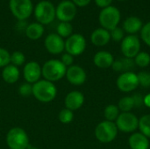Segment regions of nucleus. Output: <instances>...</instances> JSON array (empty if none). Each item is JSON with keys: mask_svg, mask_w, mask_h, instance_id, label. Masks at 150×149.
Instances as JSON below:
<instances>
[{"mask_svg": "<svg viewBox=\"0 0 150 149\" xmlns=\"http://www.w3.org/2000/svg\"><path fill=\"white\" fill-rule=\"evenodd\" d=\"M57 95V88L54 83L40 79L33 84V96L41 103L52 102Z\"/></svg>", "mask_w": 150, "mask_h": 149, "instance_id": "obj_1", "label": "nucleus"}, {"mask_svg": "<svg viewBox=\"0 0 150 149\" xmlns=\"http://www.w3.org/2000/svg\"><path fill=\"white\" fill-rule=\"evenodd\" d=\"M41 68L43 79L52 83L62 80L65 76L67 71V68L62 64V62L56 59L47 61Z\"/></svg>", "mask_w": 150, "mask_h": 149, "instance_id": "obj_2", "label": "nucleus"}, {"mask_svg": "<svg viewBox=\"0 0 150 149\" xmlns=\"http://www.w3.org/2000/svg\"><path fill=\"white\" fill-rule=\"evenodd\" d=\"M120 18L121 14L120 10L113 5L102 9L98 15V21L100 25L102 28L109 32L118 26L120 22Z\"/></svg>", "mask_w": 150, "mask_h": 149, "instance_id": "obj_3", "label": "nucleus"}, {"mask_svg": "<svg viewBox=\"0 0 150 149\" xmlns=\"http://www.w3.org/2000/svg\"><path fill=\"white\" fill-rule=\"evenodd\" d=\"M5 141L10 149H25L30 145L27 133L18 126L12 127L9 130Z\"/></svg>", "mask_w": 150, "mask_h": 149, "instance_id": "obj_4", "label": "nucleus"}, {"mask_svg": "<svg viewBox=\"0 0 150 149\" xmlns=\"http://www.w3.org/2000/svg\"><path fill=\"white\" fill-rule=\"evenodd\" d=\"M118 131L115 122L104 120L96 126L95 137L101 143H110L116 139Z\"/></svg>", "mask_w": 150, "mask_h": 149, "instance_id": "obj_5", "label": "nucleus"}, {"mask_svg": "<svg viewBox=\"0 0 150 149\" xmlns=\"http://www.w3.org/2000/svg\"><path fill=\"white\" fill-rule=\"evenodd\" d=\"M34 16L38 23L41 25H48L53 22L56 17L55 7L49 1H40L35 6Z\"/></svg>", "mask_w": 150, "mask_h": 149, "instance_id": "obj_6", "label": "nucleus"}, {"mask_svg": "<svg viewBox=\"0 0 150 149\" xmlns=\"http://www.w3.org/2000/svg\"><path fill=\"white\" fill-rule=\"evenodd\" d=\"M10 10L18 20H25L33 12V6L31 0H10Z\"/></svg>", "mask_w": 150, "mask_h": 149, "instance_id": "obj_7", "label": "nucleus"}, {"mask_svg": "<svg viewBox=\"0 0 150 149\" xmlns=\"http://www.w3.org/2000/svg\"><path fill=\"white\" fill-rule=\"evenodd\" d=\"M118 130L123 133H134L139 126V119L134 113L121 112L115 121Z\"/></svg>", "mask_w": 150, "mask_h": 149, "instance_id": "obj_8", "label": "nucleus"}, {"mask_svg": "<svg viewBox=\"0 0 150 149\" xmlns=\"http://www.w3.org/2000/svg\"><path fill=\"white\" fill-rule=\"evenodd\" d=\"M86 48V40L79 33H73L65 41L66 53L72 56H77L82 54Z\"/></svg>", "mask_w": 150, "mask_h": 149, "instance_id": "obj_9", "label": "nucleus"}, {"mask_svg": "<svg viewBox=\"0 0 150 149\" xmlns=\"http://www.w3.org/2000/svg\"><path fill=\"white\" fill-rule=\"evenodd\" d=\"M120 49L124 57L134 59L141 51V41L136 35H127L120 42Z\"/></svg>", "mask_w": 150, "mask_h": 149, "instance_id": "obj_10", "label": "nucleus"}, {"mask_svg": "<svg viewBox=\"0 0 150 149\" xmlns=\"http://www.w3.org/2000/svg\"><path fill=\"white\" fill-rule=\"evenodd\" d=\"M116 84L118 89L122 92L127 93L134 91L139 86L137 74L133 71L121 73L117 78Z\"/></svg>", "mask_w": 150, "mask_h": 149, "instance_id": "obj_11", "label": "nucleus"}, {"mask_svg": "<svg viewBox=\"0 0 150 149\" xmlns=\"http://www.w3.org/2000/svg\"><path fill=\"white\" fill-rule=\"evenodd\" d=\"M55 14L61 22H70L76 15V6L72 1H62L55 9Z\"/></svg>", "mask_w": 150, "mask_h": 149, "instance_id": "obj_12", "label": "nucleus"}, {"mask_svg": "<svg viewBox=\"0 0 150 149\" xmlns=\"http://www.w3.org/2000/svg\"><path fill=\"white\" fill-rule=\"evenodd\" d=\"M23 76L28 83L33 84L37 83L42 76L41 66L34 61L25 63L23 68Z\"/></svg>", "mask_w": 150, "mask_h": 149, "instance_id": "obj_13", "label": "nucleus"}, {"mask_svg": "<svg viewBox=\"0 0 150 149\" xmlns=\"http://www.w3.org/2000/svg\"><path fill=\"white\" fill-rule=\"evenodd\" d=\"M45 47L51 54H60L65 50V41L57 33H50L45 39Z\"/></svg>", "mask_w": 150, "mask_h": 149, "instance_id": "obj_14", "label": "nucleus"}, {"mask_svg": "<svg viewBox=\"0 0 150 149\" xmlns=\"http://www.w3.org/2000/svg\"><path fill=\"white\" fill-rule=\"evenodd\" d=\"M65 76L69 83L76 86H80L83 84L87 78L85 70L82 67L74 64L67 68Z\"/></svg>", "mask_w": 150, "mask_h": 149, "instance_id": "obj_15", "label": "nucleus"}, {"mask_svg": "<svg viewBox=\"0 0 150 149\" xmlns=\"http://www.w3.org/2000/svg\"><path fill=\"white\" fill-rule=\"evenodd\" d=\"M84 103V96L78 90H73L67 94L64 99L65 108L74 112L80 109Z\"/></svg>", "mask_w": 150, "mask_h": 149, "instance_id": "obj_16", "label": "nucleus"}, {"mask_svg": "<svg viewBox=\"0 0 150 149\" xmlns=\"http://www.w3.org/2000/svg\"><path fill=\"white\" fill-rule=\"evenodd\" d=\"M114 61L113 55L107 51H98L93 57V63L99 68H108L112 66Z\"/></svg>", "mask_w": 150, "mask_h": 149, "instance_id": "obj_17", "label": "nucleus"}, {"mask_svg": "<svg viewBox=\"0 0 150 149\" xmlns=\"http://www.w3.org/2000/svg\"><path fill=\"white\" fill-rule=\"evenodd\" d=\"M143 26L142 19L135 16L127 17L123 22V30L128 35H135L138 32H141Z\"/></svg>", "mask_w": 150, "mask_h": 149, "instance_id": "obj_18", "label": "nucleus"}, {"mask_svg": "<svg viewBox=\"0 0 150 149\" xmlns=\"http://www.w3.org/2000/svg\"><path fill=\"white\" fill-rule=\"evenodd\" d=\"M111 40L110 32L104 28H98L94 30L91 35V41L94 46L104 47L107 45Z\"/></svg>", "mask_w": 150, "mask_h": 149, "instance_id": "obj_19", "label": "nucleus"}, {"mask_svg": "<svg viewBox=\"0 0 150 149\" xmlns=\"http://www.w3.org/2000/svg\"><path fill=\"white\" fill-rule=\"evenodd\" d=\"M128 144L131 149H149V140L142 133H134L128 139Z\"/></svg>", "mask_w": 150, "mask_h": 149, "instance_id": "obj_20", "label": "nucleus"}, {"mask_svg": "<svg viewBox=\"0 0 150 149\" xmlns=\"http://www.w3.org/2000/svg\"><path fill=\"white\" fill-rule=\"evenodd\" d=\"M20 76V71L18 67L9 64L4 67L2 70L3 80L9 84H13L18 82Z\"/></svg>", "mask_w": 150, "mask_h": 149, "instance_id": "obj_21", "label": "nucleus"}, {"mask_svg": "<svg viewBox=\"0 0 150 149\" xmlns=\"http://www.w3.org/2000/svg\"><path fill=\"white\" fill-rule=\"evenodd\" d=\"M25 35L28 39L32 40H36L41 38V36L44 33V27L43 25L36 22V23H32L28 25L25 30Z\"/></svg>", "mask_w": 150, "mask_h": 149, "instance_id": "obj_22", "label": "nucleus"}, {"mask_svg": "<svg viewBox=\"0 0 150 149\" xmlns=\"http://www.w3.org/2000/svg\"><path fill=\"white\" fill-rule=\"evenodd\" d=\"M120 109L118 105H107L105 110H104V116L105 120L111 121V122H115L116 119H118L119 115L120 114Z\"/></svg>", "mask_w": 150, "mask_h": 149, "instance_id": "obj_23", "label": "nucleus"}, {"mask_svg": "<svg viewBox=\"0 0 150 149\" xmlns=\"http://www.w3.org/2000/svg\"><path fill=\"white\" fill-rule=\"evenodd\" d=\"M57 34L63 38H69L73 33V26L70 22H60L56 27Z\"/></svg>", "mask_w": 150, "mask_h": 149, "instance_id": "obj_24", "label": "nucleus"}, {"mask_svg": "<svg viewBox=\"0 0 150 149\" xmlns=\"http://www.w3.org/2000/svg\"><path fill=\"white\" fill-rule=\"evenodd\" d=\"M118 107L121 112H130L134 108V102L132 96L122 97L118 104Z\"/></svg>", "mask_w": 150, "mask_h": 149, "instance_id": "obj_25", "label": "nucleus"}, {"mask_svg": "<svg viewBox=\"0 0 150 149\" xmlns=\"http://www.w3.org/2000/svg\"><path fill=\"white\" fill-rule=\"evenodd\" d=\"M138 128L140 129V133L150 139V114L144 115L139 119Z\"/></svg>", "mask_w": 150, "mask_h": 149, "instance_id": "obj_26", "label": "nucleus"}, {"mask_svg": "<svg viewBox=\"0 0 150 149\" xmlns=\"http://www.w3.org/2000/svg\"><path fill=\"white\" fill-rule=\"evenodd\" d=\"M134 63L140 68H147L150 64V54L147 52H140L134 58Z\"/></svg>", "mask_w": 150, "mask_h": 149, "instance_id": "obj_27", "label": "nucleus"}, {"mask_svg": "<svg viewBox=\"0 0 150 149\" xmlns=\"http://www.w3.org/2000/svg\"><path fill=\"white\" fill-rule=\"evenodd\" d=\"M58 119L62 124H64V125L69 124L74 119V112L67 108H64L60 111L58 114Z\"/></svg>", "mask_w": 150, "mask_h": 149, "instance_id": "obj_28", "label": "nucleus"}, {"mask_svg": "<svg viewBox=\"0 0 150 149\" xmlns=\"http://www.w3.org/2000/svg\"><path fill=\"white\" fill-rule=\"evenodd\" d=\"M25 62V56L20 51H15L11 54V64L16 67H20Z\"/></svg>", "mask_w": 150, "mask_h": 149, "instance_id": "obj_29", "label": "nucleus"}, {"mask_svg": "<svg viewBox=\"0 0 150 149\" xmlns=\"http://www.w3.org/2000/svg\"><path fill=\"white\" fill-rule=\"evenodd\" d=\"M139 86H142L144 88L150 87V73L147 71H141L137 74Z\"/></svg>", "mask_w": 150, "mask_h": 149, "instance_id": "obj_30", "label": "nucleus"}, {"mask_svg": "<svg viewBox=\"0 0 150 149\" xmlns=\"http://www.w3.org/2000/svg\"><path fill=\"white\" fill-rule=\"evenodd\" d=\"M110 35H111V40L116 42H121L122 40L125 38V32L123 28L117 26L112 31H110Z\"/></svg>", "mask_w": 150, "mask_h": 149, "instance_id": "obj_31", "label": "nucleus"}, {"mask_svg": "<svg viewBox=\"0 0 150 149\" xmlns=\"http://www.w3.org/2000/svg\"><path fill=\"white\" fill-rule=\"evenodd\" d=\"M18 92L21 97H30L31 95H33V84L28 83H24L21 85H19L18 89Z\"/></svg>", "mask_w": 150, "mask_h": 149, "instance_id": "obj_32", "label": "nucleus"}, {"mask_svg": "<svg viewBox=\"0 0 150 149\" xmlns=\"http://www.w3.org/2000/svg\"><path fill=\"white\" fill-rule=\"evenodd\" d=\"M11 64V54L4 48L0 47V68H4Z\"/></svg>", "mask_w": 150, "mask_h": 149, "instance_id": "obj_33", "label": "nucleus"}, {"mask_svg": "<svg viewBox=\"0 0 150 149\" xmlns=\"http://www.w3.org/2000/svg\"><path fill=\"white\" fill-rule=\"evenodd\" d=\"M141 38L147 46L150 47V21L143 25L141 30Z\"/></svg>", "mask_w": 150, "mask_h": 149, "instance_id": "obj_34", "label": "nucleus"}, {"mask_svg": "<svg viewBox=\"0 0 150 149\" xmlns=\"http://www.w3.org/2000/svg\"><path fill=\"white\" fill-rule=\"evenodd\" d=\"M62 64L66 67V68H69L70 66L73 65L74 63V56H72L71 54H68V53H65L62 55L61 57V60H60Z\"/></svg>", "mask_w": 150, "mask_h": 149, "instance_id": "obj_35", "label": "nucleus"}, {"mask_svg": "<svg viewBox=\"0 0 150 149\" xmlns=\"http://www.w3.org/2000/svg\"><path fill=\"white\" fill-rule=\"evenodd\" d=\"M132 97L134 102V107L140 108L144 105V97H142L141 94H134Z\"/></svg>", "mask_w": 150, "mask_h": 149, "instance_id": "obj_36", "label": "nucleus"}, {"mask_svg": "<svg viewBox=\"0 0 150 149\" xmlns=\"http://www.w3.org/2000/svg\"><path fill=\"white\" fill-rule=\"evenodd\" d=\"M95 3L98 7L104 9V8H106L108 6H111L112 0H95Z\"/></svg>", "mask_w": 150, "mask_h": 149, "instance_id": "obj_37", "label": "nucleus"}, {"mask_svg": "<svg viewBox=\"0 0 150 149\" xmlns=\"http://www.w3.org/2000/svg\"><path fill=\"white\" fill-rule=\"evenodd\" d=\"M91 0H72V2L76 4V6H79V7H84L87 6Z\"/></svg>", "mask_w": 150, "mask_h": 149, "instance_id": "obj_38", "label": "nucleus"}, {"mask_svg": "<svg viewBox=\"0 0 150 149\" xmlns=\"http://www.w3.org/2000/svg\"><path fill=\"white\" fill-rule=\"evenodd\" d=\"M144 105L150 108V93L144 97Z\"/></svg>", "mask_w": 150, "mask_h": 149, "instance_id": "obj_39", "label": "nucleus"}, {"mask_svg": "<svg viewBox=\"0 0 150 149\" xmlns=\"http://www.w3.org/2000/svg\"><path fill=\"white\" fill-rule=\"evenodd\" d=\"M25 149H39L38 148H36V147H34V146H33V145H29L27 148Z\"/></svg>", "mask_w": 150, "mask_h": 149, "instance_id": "obj_40", "label": "nucleus"}, {"mask_svg": "<svg viewBox=\"0 0 150 149\" xmlns=\"http://www.w3.org/2000/svg\"><path fill=\"white\" fill-rule=\"evenodd\" d=\"M117 1H126V0H117Z\"/></svg>", "mask_w": 150, "mask_h": 149, "instance_id": "obj_41", "label": "nucleus"}]
</instances>
